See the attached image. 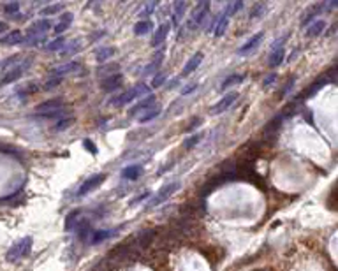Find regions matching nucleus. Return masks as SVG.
<instances>
[{
    "instance_id": "dca6fc26",
    "label": "nucleus",
    "mask_w": 338,
    "mask_h": 271,
    "mask_svg": "<svg viewBox=\"0 0 338 271\" xmlns=\"http://www.w3.org/2000/svg\"><path fill=\"white\" fill-rule=\"evenodd\" d=\"M153 102H155V97H153V95H148L146 99H143V101L137 102V104L134 106L132 110H130V115H137L139 111H145L146 108H148V106H152V104H153Z\"/></svg>"
},
{
    "instance_id": "37998d69",
    "label": "nucleus",
    "mask_w": 338,
    "mask_h": 271,
    "mask_svg": "<svg viewBox=\"0 0 338 271\" xmlns=\"http://www.w3.org/2000/svg\"><path fill=\"white\" fill-rule=\"evenodd\" d=\"M262 9H264V5H262V4H259L255 9H252V12H250V16H252V18H254V16H257V14L262 11Z\"/></svg>"
},
{
    "instance_id": "39448f33",
    "label": "nucleus",
    "mask_w": 338,
    "mask_h": 271,
    "mask_svg": "<svg viewBox=\"0 0 338 271\" xmlns=\"http://www.w3.org/2000/svg\"><path fill=\"white\" fill-rule=\"evenodd\" d=\"M60 110H64V101L62 99H49L46 102H41L36 108L37 113H42V115L55 113V111H60Z\"/></svg>"
},
{
    "instance_id": "ddd939ff",
    "label": "nucleus",
    "mask_w": 338,
    "mask_h": 271,
    "mask_svg": "<svg viewBox=\"0 0 338 271\" xmlns=\"http://www.w3.org/2000/svg\"><path fill=\"white\" fill-rule=\"evenodd\" d=\"M168 32H169V23L161 25V27H159V30H157V32H155V36H153V39H152V46H159V44H162V40L166 39V36H168Z\"/></svg>"
},
{
    "instance_id": "6ab92c4d",
    "label": "nucleus",
    "mask_w": 338,
    "mask_h": 271,
    "mask_svg": "<svg viewBox=\"0 0 338 271\" xmlns=\"http://www.w3.org/2000/svg\"><path fill=\"white\" fill-rule=\"evenodd\" d=\"M150 30H152V23L146 20L137 21V23L134 25V34H136V36H145V34L150 32Z\"/></svg>"
},
{
    "instance_id": "9b49d317",
    "label": "nucleus",
    "mask_w": 338,
    "mask_h": 271,
    "mask_svg": "<svg viewBox=\"0 0 338 271\" xmlns=\"http://www.w3.org/2000/svg\"><path fill=\"white\" fill-rule=\"evenodd\" d=\"M222 183H225V178H224V176H217V178H213L211 182H208V183H206V185L201 189V195L205 197V195L211 194L213 191H217V189L222 185Z\"/></svg>"
},
{
    "instance_id": "cd10ccee",
    "label": "nucleus",
    "mask_w": 338,
    "mask_h": 271,
    "mask_svg": "<svg viewBox=\"0 0 338 271\" xmlns=\"http://www.w3.org/2000/svg\"><path fill=\"white\" fill-rule=\"evenodd\" d=\"M21 76V71L20 69H14V71H11V73L7 74V76L4 77V79L0 81V85H7V83H12V81H16L18 77Z\"/></svg>"
},
{
    "instance_id": "2f4dec72",
    "label": "nucleus",
    "mask_w": 338,
    "mask_h": 271,
    "mask_svg": "<svg viewBox=\"0 0 338 271\" xmlns=\"http://www.w3.org/2000/svg\"><path fill=\"white\" fill-rule=\"evenodd\" d=\"M199 139H201V134H196V136H192L190 139H187L185 145H183V148H185V150H190L192 146H196L197 143H199Z\"/></svg>"
},
{
    "instance_id": "4c0bfd02",
    "label": "nucleus",
    "mask_w": 338,
    "mask_h": 271,
    "mask_svg": "<svg viewBox=\"0 0 338 271\" xmlns=\"http://www.w3.org/2000/svg\"><path fill=\"white\" fill-rule=\"evenodd\" d=\"M161 64H162V60H161V57H159V60H157V62H152V64H150L148 67H146V69H145V73H146V74H150V73H152V71L159 69V65H161Z\"/></svg>"
},
{
    "instance_id": "f704fd0d",
    "label": "nucleus",
    "mask_w": 338,
    "mask_h": 271,
    "mask_svg": "<svg viewBox=\"0 0 338 271\" xmlns=\"http://www.w3.org/2000/svg\"><path fill=\"white\" fill-rule=\"evenodd\" d=\"M60 83H62V77H53V79H49L48 83H46L44 88L46 90H51V88H55L56 85H60Z\"/></svg>"
},
{
    "instance_id": "58836bf2",
    "label": "nucleus",
    "mask_w": 338,
    "mask_h": 271,
    "mask_svg": "<svg viewBox=\"0 0 338 271\" xmlns=\"http://www.w3.org/2000/svg\"><path fill=\"white\" fill-rule=\"evenodd\" d=\"M164 79H166V76H164V74H159L157 77H153L152 85H153V86H161L162 83H164Z\"/></svg>"
},
{
    "instance_id": "412c9836",
    "label": "nucleus",
    "mask_w": 338,
    "mask_h": 271,
    "mask_svg": "<svg viewBox=\"0 0 338 271\" xmlns=\"http://www.w3.org/2000/svg\"><path fill=\"white\" fill-rule=\"evenodd\" d=\"M326 29V23L324 21H315L314 25H310L308 30H306V36L308 37H317L319 34H322V30Z\"/></svg>"
},
{
    "instance_id": "f257e3e1",
    "label": "nucleus",
    "mask_w": 338,
    "mask_h": 271,
    "mask_svg": "<svg viewBox=\"0 0 338 271\" xmlns=\"http://www.w3.org/2000/svg\"><path fill=\"white\" fill-rule=\"evenodd\" d=\"M30 248H32V238H23L20 239L18 243H14L11 247V250L7 252V261H18L21 259V257H25V255L30 252Z\"/></svg>"
},
{
    "instance_id": "e433bc0d",
    "label": "nucleus",
    "mask_w": 338,
    "mask_h": 271,
    "mask_svg": "<svg viewBox=\"0 0 338 271\" xmlns=\"http://www.w3.org/2000/svg\"><path fill=\"white\" fill-rule=\"evenodd\" d=\"M71 123H73V120H71V118H67V120L58 121V123H56V125H55V129H56V130H64L65 127H69V125H71Z\"/></svg>"
},
{
    "instance_id": "7ed1b4c3",
    "label": "nucleus",
    "mask_w": 338,
    "mask_h": 271,
    "mask_svg": "<svg viewBox=\"0 0 338 271\" xmlns=\"http://www.w3.org/2000/svg\"><path fill=\"white\" fill-rule=\"evenodd\" d=\"M143 93H148V86L145 85H139V86H134V88L127 90V92L124 93V95H120L118 97V106H125V104H129V102H132L134 99L137 97V95H143Z\"/></svg>"
},
{
    "instance_id": "b1692460",
    "label": "nucleus",
    "mask_w": 338,
    "mask_h": 271,
    "mask_svg": "<svg viewBox=\"0 0 338 271\" xmlns=\"http://www.w3.org/2000/svg\"><path fill=\"white\" fill-rule=\"evenodd\" d=\"M185 7H187L185 2H176V4H174V14H173V23L174 25L180 23L181 16H183V12H185Z\"/></svg>"
},
{
    "instance_id": "f3484780",
    "label": "nucleus",
    "mask_w": 338,
    "mask_h": 271,
    "mask_svg": "<svg viewBox=\"0 0 338 271\" xmlns=\"http://www.w3.org/2000/svg\"><path fill=\"white\" fill-rule=\"evenodd\" d=\"M243 79H245V76H242V74H233V76H229L227 79L222 81L220 90L231 88V86H234V85H240V83H242Z\"/></svg>"
},
{
    "instance_id": "bb28decb",
    "label": "nucleus",
    "mask_w": 338,
    "mask_h": 271,
    "mask_svg": "<svg viewBox=\"0 0 338 271\" xmlns=\"http://www.w3.org/2000/svg\"><path fill=\"white\" fill-rule=\"evenodd\" d=\"M227 21H229V18H225V16H222V18H220V21H218V25H217V27H215V36H217V37L224 36L225 29H227Z\"/></svg>"
},
{
    "instance_id": "6e6552de",
    "label": "nucleus",
    "mask_w": 338,
    "mask_h": 271,
    "mask_svg": "<svg viewBox=\"0 0 338 271\" xmlns=\"http://www.w3.org/2000/svg\"><path fill=\"white\" fill-rule=\"evenodd\" d=\"M80 69V64L78 62H69V64H64V65H58V67H55V69L51 71V76L53 77H62L64 74H69V73H74V71Z\"/></svg>"
},
{
    "instance_id": "423d86ee",
    "label": "nucleus",
    "mask_w": 338,
    "mask_h": 271,
    "mask_svg": "<svg viewBox=\"0 0 338 271\" xmlns=\"http://www.w3.org/2000/svg\"><path fill=\"white\" fill-rule=\"evenodd\" d=\"M238 99V93L233 92V93H227L225 97H222L220 101L217 102V104L211 108V115H218V113H224L227 108H231L233 106V102Z\"/></svg>"
},
{
    "instance_id": "72a5a7b5",
    "label": "nucleus",
    "mask_w": 338,
    "mask_h": 271,
    "mask_svg": "<svg viewBox=\"0 0 338 271\" xmlns=\"http://www.w3.org/2000/svg\"><path fill=\"white\" fill-rule=\"evenodd\" d=\"M58 11H62V5H49V7L42 9V16H48V14H56Z\"/></svg>"
},
{
    "instance_id": "79ce46f5",
    "label": "nucleus",
    "mask_w": 338,
    "mask_h": 271,
    "mask_svg": "<svg viewBox=\"0 0 338 271\" xmlns=\"http://www.w3.org/2000/svg\"><path fill=\"white\" fill-rule=\"evenodd\" d=\"M196 88H197V83H190V85H187V88H183V95H185V93L194 92Z\"/></svg>"
},
{
    "instance_id": "5701e85b",
    "label": "nucleus",
    "mask_w": 338,
    "mask_h": 271,
    "mask_svg": "<svg viewBox=\"0 0 338 271\" xmlns=\"http://www.w3.org/2000/svg\"><path fill=\"white\" fill-rule=\"evenodd\" d=\"M78 219H80V211H73V213L69 215L67 219H65V231H73V229H76Z\"/></svg>"
},
{
    "instance_id": "a878e982",
    "label": "nucleus",
    "mask_w": 338,
    "mask_h": 271,
    "mask_svg": "<svg viewBox=\"0 0 338 271\" xmlns=\"http://www.w3.org/2000/svg\"><path fill=\"white\" fill-rule=\"evenodd\" d=\"M115 232L113 231H97V232H92V236H90V243H99L102 241V239L109 238V236H113Z\"/></svg>"
},
{
    "instance_id": "f8f14e48",
    "label": "nucleus",
    "mask_w": 338,
    "mask_h": 271,
    "mask_svg": "<svg viewBox=\"0 0 338 271\" xmlns=\"http://www.w3.org/2000/svg\"><path fill=\"white\" fill-rule=\"evenodd\" d=\"M71 23H73V14H64V16L60 18V21L55 25V34H64L65 30L71 27Z\"/></svg>"
},
{
    "instance_id": "393cba45",
    "label": "nucleus",
    "mask_w": 338,
    "mask_h": 271,
    "mask_svg": "<svg viewBox=\"0 0 338 271\" xmlns=\"http://www.w3.org/2000/svg\"><path fill=\"white\" fill-rule=\"evenodd\" d=\"M113 55H115V48H101L95 53L97 62H104L108 58H113Z\"/></svg>"
},
{
    "instance_id": "49530a36",
    "label": "nucleus",
    "mask_w": 338,
    "mask_h": 271,
    "mask_svg": "<svg viewBox=\"0 0 338 271\" xmlns=\"http://www.w3.org/2000/svg\"><path fill=\"white\" fill-rule=\"evenodd\" d=\"M5 29H7V25H5V23H0V34L4 32Z\"/></svg>"
},
{
    "instance_id": "a18cd8bd",
    "label": "nucleus",
    "mask_w": 338,
    "mask_h": 271,
    "mask_svg": "<svg viewBox=\"0 0 338 271\" xmlns=\"http://www.w3.org/2000/svg\"><path fill=\"white\" fill-rule=\"evenodd\" d=\"M273 81H275V74H271L270 77H266V79H264V86L271 85V83H273Z\"/></svg>"
},
{
    "instance_id": "7c9ffc66",
    "label": "nucleus",
    "mask_w": 338,
    "mask_h": 271,
    "mask_svg": "<svg viewBox=\"0 0 338 271\" xmlns=\"http://www.w3.org/2000/svg\"><path fill=\"white\" fill-rule=\"evenodd\" d=\"M62 46H64V39H62V37H58L56 40H51V42L46 46V49H48V51H55V49H60Z\"/></svg>"
},
{
    "instance_id": "c9c22d12",
    "label": "nucleus",
    "mask_w": 338,
    "mask_h": 271,
    "mask_svg": "<svg viewBox=\"0 0 338 271\" xmlns=\"http://www.w3.org/2000/svg\"><path fill=\"white\" fill-rule=\"evenodd\" d=\"M83 148H86V150H88L90 154H93V155L97 154V148L93 146V143L90 141V139H84V141H83Z\"/></svg>"
},
{
    "instance_id": "2eb2a0df",
    "label": "nucleus",
    "mask_w": 338,
    "mask_h": 271,
    "mask_svg": "<svg viewBox=\"0 0 338 271\" xmlns=\"http://www.w3.org/2000/svg\"><path fill=\"white\" fill-rule=\"evenodd\" d=\"M49 29V21L48 20H41L37 23H34V27L30 29L28 36H44V32Z\"/></svg>"
},
{
    "instance_id": "c756f323",
    "label": "nucleus",
    "mask_w": 338,
    "mask_h": 271,
    "mask_svg": "<svg viewBox=\"0 0 338 271\" xmlns=\"http://www.w3.org/2000/svg\"><path fill=\"white\" fill-rule=\"evenodd\" d=\"M20 40H21V34L18 32V30H14V32L9 34L5 39H2V42H4V44H11V42H20Z\"/></svg>"
},
{
    "instance_id": "0eeeda50",
    "label": "nucleus",
    "mask_w": 338,
    "mask_h": 271,
    "mask_svg": "<svg viewBox=\"0 0 338 271\" xmlns=\"http://www.w3.org/2000/svg\"><path fill=\"white\" fill-rule=\"evenodd\" d=\"M208 11H210L208 2H199V4L196 5V9L192 11V23L201 25L203 21H205V18L208 16Z\"/></svg>"
},
{
    "instance_id": "4be33fe9",
    "label": "nucleus",
    "mask_w": 338,
    "mask_h": 271,
    "mask_svg": "<svg viewBox=\"0 0 338 271\" xmlns=\"http://www.w3.org/2000/svg\"><path fill=\"white\" fill-rule=\"evenodd\" d=\"M282 60H284V48H278L271 53L270 60H268V65H270V67H277V65L282 64Z\"/></svg>"
},
{
    "instance_id": "c03bdc74",
    "label": "nucleus",
    "mask_w": 338,
    "mask_h": 271,
    "mask_svg": "<svg viewBox=\"0 0 338 271\" xmlns=\"http://www.w3.org/2000/svg\"><path fill=\"white\" fill-rule=\"evenodd\" d=\"M18 7H20L18 4H9V5H5V11H7V12H16Z\"/></svg>"
},
{
    "instance_id": "a211bd4d",
    "label": "nucleus",
    "mask_w": 338,
    "mask_h": 271,
    "mask_svg": "<svg viewBox=\"0 0 338 271\" xmlns=\"http://www.w3.org/2000/svg\"><path fill=\"white\" fill-rule=\"evenodd\" d=\"M159 115H161V106H155V108H150V110H146L145 113L139 116V121L141 123H146V121L153 120V118H157Z\"/></svg>"
},
{
    "instance_id": "a19ab883",
    "label": "nucleus",
    "mask_w": 338,
    "mask_h": 271,
    "mask_svg": "<svg viewBox=\"0 0 338 271\" xmlns=\"http://www.w3.org/2000/svg\"><path fill=\"white\" fill-rule=\"evenodd\" d=\"M199 123H201V120H199V118H194V120L190 121V125L187 127L185 130H187V132H190V130H194V129H196V127L199 125Z\"/></svg>"
},
{
    "instance_id": "c85d7f7f",
    "label": "nucleus",
    "mask_w": 338,
    "mask_h": 271,
    "mask_svg": "<svg viewBox=\"0 0 338 271\" xmlns=\"http://www.w3.org/2000/svg\"><path fill=\"white\" fill-rule=\"evenodd\" d=\"M243 7V4L242 2H231L229 5H227V9H225V12H224V16L225 18H229L231 14H234V12H238L240 9Z\"/></svg>"
},
{
    "instance_id": "4468645a",
    "label": "nucleus",
    "mask_w": 338,
    "mask_h": 271,
    "mask_svg": "<svg viewBox=\"0 0 338 271\" xmlns=\"http://www.w3.org/2000/svg\"><path fill=\"white\" fill-rule=\"evenodd\" d=\"M261 39H262V34L259 32V34H255V36L254 37H250L249 40H247L245 44L242 46V48H240V53H242V55H245V53H249L250 49H254L255 48V46L259 44V42H261Z\"/></svg>"
},
{
    "instance_id": "1a4fd4ad",
    "label": "nucleus",
    "mask_w": 338,
    "mask_h": 271,
    "mask_svg": "<svg viewBox=\"0 0 338 271\" xmlns=\"http://www.w3.org/2000/svg\"><path fill=\"white\" fill-rule=\"evenodd\" d=\"M201 62H203V53L199 51V53H196V55H194L189 62H187L185 67H183V73H181V74H183V76H189L190 73H194V71L199 67V64H201Z\"/></svg>"
},
{
    "instance_id": "20e7f679",
    "label": "nucleus",
    "mask_w": 338,
    "mask_h": 271,
    "mask_svg": "<svg viewBox=\"0 0 338 271\" xmlns=\"http://www.w3.org/2000/svg\"><path fill=\"white\" fill-rule=\"evenodd\" d=\"M106 180V174H93V176H90L88 180H84V183L80 187V191H78V194L80 195H84L88 194V192L95 191L97 187L101 185L102 182Z\"/></svg>"
},
{
    "instance_id": "aec40b11",
    "label": "nucleus",
    "mask_w": 338,
    "mask_h": 271,
    "mask_svg": "<svg viewBox=\"0 0 338 271\" xmlns=\"http://www.w3.org/2000/svg\"><path fill=\"white\" fill-rule=\"evenodd\" d=\"M141 174V166H129V167H125L124 171H122V176L127 180H136L137 176Z\"/></svg>"
},
{
    "instance_id": "473e14b6",
    "label": "nucleus",
    "mask_w": 338,
    "mask_h": 271,
    "mask_svg": "<svg viewBox=\"0 0 338 271\" xmlns=\"http://www.w3.org/2000/svg\"><path fill=\"white\" fill-rule=\"evenodd\" d=\"M155 7H157V2H150V4H146L143 7V11L139 12V16H148V14H152L155 11Z\"/></svg>"
},
{
    "instance_id": "f03ea898",
    "label": "nucleus",
    "mask_w": 338,
    "mask_h": 271,
    "mask_svg": "<svg viewBox=\"0 0 338 271\" xmlns=\"http://www.w3.org/2000/svg\"><path fill=\"white\" fill-rule=\"evenodd\" d=\"M180 189V183L178 182H174V183H169V185H164L161 189V191L157 192V194L153 195V199L150 201V204L148 206L150 208H155V206H159V204H162V202L166 201V199H169L171 195L174 194V192Z\"/></svg>"
},
{
    "instance_id": "9d476101",
    "label": "nucleus",
    "mask_w": 338,
    "mask_h": 271,
    "mask_svg": "<svg viewBox=\"0 0 338 271\" xmlns=\"http://www.w3.org/2000/svg\"><path fill=\"white\" fill-rule=\"evenodd\" d=\"M122 74H115V76H109L108 79L102 81V90L104 92H113V90H117L118 86L122 85Z\"/></svg>"
},
{
    "instance_id": "ea45409f",
    "label": "nucleus",
    "mask_w": 338,
    "mask_h": 271,
    "mask_svg": "<svg viewBox=\"0 0 338 271\" xmlns=\"http://www.w3.org/2000/svg\"><path fill=\"white\" fill-rule=\"evenodd\" d=\"M294 81H296V79H294V77H291V79H289V81H287V85H286V88H284V90H282V92H280V95H282V97H284V95H286V93H287V92H289V90H291V88H293V85H294Z\"/></svg>"
}]
</instances>
